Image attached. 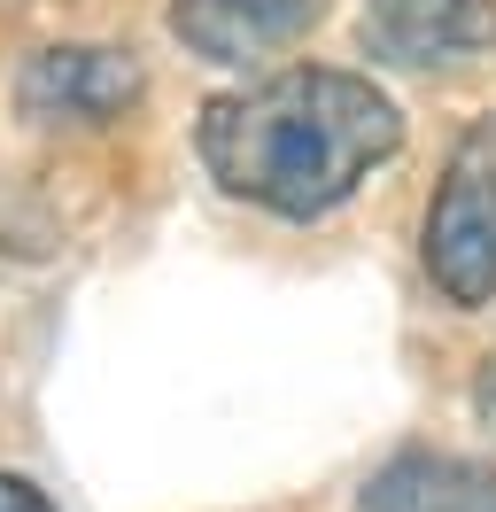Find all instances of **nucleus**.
Here are the masks:
<instances>
[{"instance_id": "0eeeda50", "label": "nucleus", "mask_w": 496, "mask_h": 512, "mask_svg": "<svg viewBox=\"0 0 496 512\" xmlns=\"http://www.w3.org/2000/svg\"><path fill=\"white\" fill-rule=\"evenodd\" d=\"M0 512H55V505H47V489H39V481L0 474Z\"/></svg>"}, {"instance_id": "f257e3e1", "label": "nucleus", "mask_w": 496, "mask_h": 512, "mask_svg": "<svg viewBox=\"0 0 496 512\" xmlns=\"http://www.w3.org/2000/svg\"><path fill=\"white\" fill-rule=\"evenodd\" d=\"M403 148V117L357 70H279L202 109V163L225 194L279 218H326Z\"/></svg>"}, {"instance_id": "20e7f679", "label": "nucleus", "mask_w": 496, "mask_h": 512, "mask_svg": "<svg viewBox=\"0 0 496 512\" xmlns=\"http://www.w3.org/2000/svg\"><path fill=\"white\" fill-rule=\"evenodd\" d=\"M365 47L396 70H458L496 47V0H365Z\"/></svg>"}, {"instance_id": "7ed1b4c3", "label": "nucleus", "mask_w": 496, "mask_h": 512, "mask_svg": "<svg viewBox=\"0 0 496 512\" xmlns=\"http://www.w3.org/2000/svg\"><path fill=\"white\" fill-rule=\"evenodd\" d=\"M140 101V63L117 47H39L16 78V109L31 125H109Z\"/></svg>"}, {"instance_id": "423d86ee", "label": "nucleus", "mask_w": 496, "mask_h": 512, "mask_svg": "<svg viewBox=\"0 0 496 512\" xmlns=\"http://www.w3.org/2000/svg\"><path fill=\"white\" fill-rule=\"evenodd\" d=\"M357 512H496V474L473 466V458L411 450V458H396V466H380L365 481Z\"/></svg>"}, {"instance_id": "39448f33", "label": "nucleus", "mask_w": 496, "mask_h": 512, "mask_svg": "<svg viewBox=\"0 0 496 512\" xmlns=\"http://www.w3.org/2000/svg\"><path fill=\"white\" fill-rule=\"evenodd\" d=\"M326 16V0H171V32L202 63H256L295 47Z\"/></svg>"}, {"instance_id": "6e6552de", "label": "nucleus", "mask_w": 496, "mask_h": 512, "mask_svg": "<svg viewBox=\"0 0 496 512\" xmlns=\"http://www.w3.org/2000/svg\"><path fill=\"white\" fill-rule=\"evenodd\" d=\"M473 412H481V419L496 427V357L481 365V381H473Z\"/></svg>"}, {"instance_id": "f03ea898", "label": "nucleus", "mask_w": 496, "mask_h": 512, "mask_svg": "<svg viewBox=\"0 0 496 512\" xmlns=\"http://www.w3.org/2000/svg\"><path fill=\"white\" fill-rule=\"evenodd\" d=\"M427 272L458 311L496 295V117L450 148V171L427 202Z\"/></svg>"}]
</instances>
